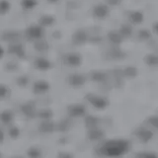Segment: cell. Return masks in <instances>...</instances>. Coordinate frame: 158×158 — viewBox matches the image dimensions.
Returning <instances> with one entry per match:
<instances>
[{
	"mask_svg": "<svg viewBox=\"0 0 158 158\" xmlns=\"http://www.w3.org/2000/svg\"><path fill=\"white\" fill-rule=\"evenodd\" d=\"M131 143L123 138H114L102 143L99 147L98 152L103 157L108 158H118L122 157L130 151Z\"/></svg>",
	"mask_w": 158,
	"mask_h": 158,
	"instance_id": "1",
	"label": "cell"
},
{
	"mask_svg": "<svg viewBox=\"0 0 158 158\" xmlns=\"http://www.w3.org/2000/svg\"><path fill=\"white\" fill-rule=\"evenodd\" d=\"M44 34V29L42 25L32 24L25 30V36L28 40L33 42H38L42 40Z\"/></svg>",
	"mask_w": 158,
	"mask_h": 158,
	"instance_id": "2",
	"label": "cell"
},
{
	"mask_svg": "<svg viewBox=\"0 0 158 158\" xmlns=\"http://www.w3.org/2000/svg\"><path fill=\"white\" fill-rule=\"evenodd\" d=\"M63 62L66 66L69 67H77L81 64L82 58L79 54L75 52H68L63 57Z\"/></svg>",
	"mask_w": 158,
	"mask_h": 158,
	"instance_id": "3",
	"label": "cell"
},
{
	"mask_svg": "<svg viewBox=\"0 0 158 158\" xmlns=\"http://www.w3.org/2000/svg\"><path fill=\"white\" fill-rule=\"evenodd\" d=\"M34 65H35V68L38 69V70L46 71V70H49V69L52 68V62L49 61L48 58L38 57L35 59Z\"/></svg>",
	"mask_w": 158,
	"mask_h": 158,
	"instance_id": "4",
	"label": "cell"
},
{
	"mask_svg": "<svg viewBox=\"0 0 158 158\" xmlns=\"http://www.w3.org/2000/svg\"><path fill=\"white\" fill-rule=\"evenodd\" d=\"M137 136H138V138H139V140L141 142L146 143L152 138V132L149 131H147V130H141L139 132H138Z\"/></svg>",
	"mask_w": 158,
	"mask_h": 158,
	"instance_id": "5",
	"label": "cell"
},
{
	"mask_svg": "<svg viewBox=\"0 0 158 158\" xmlns=\"http://www.w3.org/2000/svg\"><path fill=\"white\" fill-rule=\"evenodd\" d=\"M21 6L25 10H33L38 6V0H21Z\"/></svg>",
	"mask_w": 158,
	"mask_h": 158,
	"instance_id": "6",
	"label": "cell"
},
{
	"mask_svg": "<svg viewBox=\"0 0 158 158\" xmlns=\"http://www.w3.org/2000/svg\"><path fill=\"white\" fill-rule=\"evenodd\" d=\"M11 5L7 0H0V15L7 14L10 11Z\"/></svg>",
	"mask_w": 158,
	"mask_h": 158,
	"instance_id": "7",
	"label": "cell"
},
{
	"mask_svg": "<svg viewBox=\"0 0 158 158\" xmlns=\"http://www.w3.org/2000/svg\"><path fill=\"white\" fill-rule=\"evenodd\" d=\"M135 158H158V155L154 152H148V151H141L138 152Z\"/></svg>",
	"mask_w": 158,
	"mask_h": 158,
	"instance_id": "8",
	"label": "cell"
},
{
	"mask_svg": "<svg viewBox=\"0 0 158 158\" xmlns=\"http://www.w3.org/2000/svg\"><path fill=\"white\" fill-rule=\"evenodd\" d=\"M9 93L7 86L3 85V84H0V98H4L7 96V94Z\"/></svg>",
	"mask_w": 158,
	"mask_h": 158,
	"instance_id": "9",
	"label": "cell"
},
{
	"mask_svg": "<svg viewBox=\"0 0 158 158\" xmlns=\"http://www.w3.org/2000/svg\"><path fill=\"white\" fill-rule=\"evenodd\" d=\"M5 56V49L2 46H0V59Z\"/></svg>",
	"mask_w": 158,
	"mask_h": 158,
	"instance_id": "10",
	"label": "cell"
}]
</instances>
